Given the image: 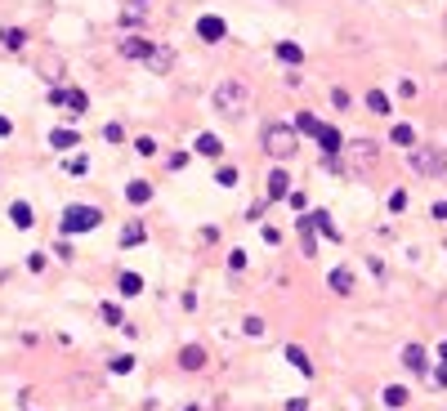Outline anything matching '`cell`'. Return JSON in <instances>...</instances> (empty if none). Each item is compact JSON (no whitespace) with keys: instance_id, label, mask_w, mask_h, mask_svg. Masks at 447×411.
<instances>
[{"instance_id":"ee69618b","label":"cell","mask_w":447,"mask_h":411,"mask_svg":"<svg viewBox=\"0 0 447 411\" xmlns=\"http://www.w3.org/2000/svg\"><path fill=\"white\" fill-rule=\"evenodd\" d=\"M287 411H309V398H287Z\"/></svg>"},{"instance_id":"74e56055","label":"cell","mask_w":447,"mask_h":411,"mask_svg":"<svg viewBox=\"0 0 447 411\" xmlns=\"http://www.w3.org/2000/svg\"><path fill=\"white\" fill-rule=\"evenodd\" d=\"M27 269H31V273H45V255L31 251V255H27Z\"/></svg>"},{"instance_id":"1f68e13d","label":"cell","mask_w":447,"mask_h":411,"mask_svg":"<svg viewBox=\"0 0 447 411\" xmlns=\"http://www.w3.org/2000/svg\"><path fill=\"white\" fill-rule=\"evenodd\" d=\"M135 152H139V157H157V139L139 135V139H135Z\"/></svg>"},{"instance_id":"ac0fdd59","label":"cell","mask_w":447,"mask_h":411,"mask_svg":"<svg viewBox=\"0 0 447 411\" xmlns=\"http://www.w3.org/2000/svg\"><path fill=\"white\" fill-rule=\"evenodd\" d=\"M277 58L295 68V63H304V45H295V41H277Z\"/></svg>"},{"instance_id":"8992f818","label":"cell","mask_w":447,"mask_h":411,"mask_svg":"<svg viewBox=\"0 0 447 411\" xmlns=\"http://www.w3.org/2000/svg\"><path fill=\"white\" fill-rule=\"evenodd\" d=\"M197 36H202L206 45H220L228 36V27H224L220 14H202V19H197Z\"/></svg>"},{"instance_id":"d6a6232c","label":"cell","mask_w":447,"mask_h":411,"mask_svg":"<svg viewBox=\"0 0 447 411\" xmlns=\"http://www.w3.org/2000/svg\"><path fill=\"white\" fill-rule=\"evenodd\" d=\"M242 331L251 335V340H260V335H264V318H246V322H242Z\"/></svg>"},{"instance_id":"f907efd6","label":"cell","mask_w":447,"mask_h":411,"mask_svg":"<svg viewBox=\"0 0 447 411\" xmlns=\"http://www.w3.org/2000/svg\"><path fill=\"white\" fill-rule=\"evenodd\" d=\"M443 27H447V23H443Z\"/></svg>"},{"instance_id":"ffe728a7","label":"cell","mask_w":447,"mask_h":411,"mask_svg":"<svg viewBox=\"0 0 447 411\" xmlns=\"http://www.w3.org/2000/svg\"><path fill=\"white\" fill-rule=\"evenodd\" d=\"M143 241H148V228H143L139 219L121 228V246H143Z\"/></svg>"},{"instance_id":"ab89813d","label":"cell","mask_w":447,"mask_h":411,"mask_svg":"<svg viewBox=\"0 0 447 411\" xmlns=\"http://www.w3.org/2000/svg\"><path fill=\"white\" fill-rule=\"evenodd\" d=\"M49 103H54V108H68V90L54 85V90H49Z\"/></svg>"},{"instance_id":"e0dca14e","label":"cell","mask_w":447,"mask_h":411,"mask_svg":"<svg viewBox=\"0 0 447 411\" xmlns=\"http://www.w3.org/2000/svg\"><path fill=\"white\" fill-rule=\"evenodd\" d=\"M197 157H220L224 152V143H220V135H197V147H192Z\"/></svg>"},{"instance_id":"9a60e30c","label":"cell","mask_w":447,"mask_h":411,"mask_svg":"<svg viewBox=\"0 0 447 411\" xmlns=\"http://www.w3.org/2000/svg\"><path fill=\"white\" fill-rule=\"evenodd\" d=\"M287 363L300 371V375H313V363H309V353L300 349V344H287Z\"/></svg>"},{"instance_id":"6da1fadb","label":"cell","mask_w":447,"mask_h":411,"mask_svg":"<svg viewBox=\"0 0 447 411\" xmlns=\"http://www.w3.org/2000/svg\"><path fill=\"white\" fill-rule=\"evenodd\" d=\"M210 103H215V112H220V117H242V112L251 108V85H246V80H237V76H228V80H220V85H215Z\"/></svg>"},{"instance_id":"2e32d148","label":"cell","mask_w":447,"mask_h":411,"mask_svg":"<svg viewBox=\"0 0 447 411\" xmlns=\"http://www.w3.org/2000/svg\"><path fill=\"white\" fill-rule=\"evenodd\" d=\"M125 197L135 206H143V202H153V184H148V179H130V188H125Z\"/></svg>"},{"instance_id":"f35d334b","label":"cell","mask_w":447,"mask_h":411,"mask_svg":"<svg viewBox=\"0 0 447 411\" xmlns=\"http://www.w3.org/2000/svg\"><path fill=\"white\" fill-rule=\"evenodd\" d=\"M228 269L242 273V269H246V251H233V255H228Z\"/></svg>"},{"instance_id":"4316f807","label":"cell","mask_w":447,"mask_h":411,"mask_svg":"<svg viewBox=\"0 0 447 411\" xmlns=\"http://www.w3.org/2000/svg\"><path fill=\"white\" fill-rule=\"evenodd\" d=\"M237 166H220V170H215V184H220V188H237Z\"/></svg>"},{"instance_id":"7bdbcfd3","label":"cell","mask_w":447,"mask_h":411,"mask_svg":"<svg viewBox=\"0 0 447 411\" xmlns=\"http://www.w3.org/2000/svg\"><path fill=\"white\" fill-rule=\"evenodd\" d=\"M188 166V152H170V170H184Z\"/></svg>"},{"instance_id":"4dcf8cb0","label":"cell","mask_w":447,"mask_h":411,"mask_svg":"<svg viewBox=\"0 0 447 411\" xmlns=\"http://www.w3.org/2000/svg\"><path fill=\"white\" fill-rule=\"evenodd\" d=\"M68 108H72L76 117H81V112H90V98L81 94V90H68Z\"/></svg>"},{"instance_id":"603a6c76","label":"cell","mask_w":447,"mask_h":411,"mask_svg":"<svg viewBox=\"0 0 447 411\" xmlns=\"http://www.w3.org/2000/svg\"><path fill=\"white\" fill-rule=\"evenodd\" d=\"M389 139H394V143H399V147H407V152H411V147H416V130H411V125H403V121H399V125H394V130H389Z\"/></svg>"},{"instance_id":"7dc6e473","label":"cell","mask_w":447,"mask_h":411,"mask_svg":"<svg viewBox=\"0 0 447 411\" xmlns=\"http://www.w3.org/2000/svg\"><path fill=\"white\" fill-rule=\"evenodd\" d=\"M434 219H447V202H434Z\"/></svg>"},{"instance_id":"30bf717a","label":"cell","mask_w":447,"mask_h":411,"mask_svg":"<svg viewBox=\"0 0 447 411\" xmlns=\"http://www.w3.org/2000/svg\"><path fill=\"white\" fill-rule=\"evenodd\" d=\"M291 125H295V135H304V139H318V135H322V121L313 117V112H295Z\"/></svg>"},{"instance_id":"83f0119b","label":"cell","mask_w":447,"mask_h":411,"mask_svg":"<svg viewBox=\"0 0 447 411\" xmlns=\"http://www.w3.org/2000/svg\"><path fill=\"white\" fill-rule=\"evenodd\" d=\"M98 318H103L108 326H125V313H121L117 304H98Z\"/></svg>"},{"instance_id":"b9f144b4","label":"cell","mask_w":447,"mask_h":411,"mask_svg":"<svg viewBox=\"0 0 447 411\" xmlns=\"http://www.w3.org/2000/svg\"><path fill=\"white\" fill-rule=\"evenodd\" d=\"M260 237L269 241V246H277V241H282V233H277V228H260Z\"/></svg>"},{"instance_id":"681fc988","label":"cell","mask_w":447,"mask_h":411,"mask_svg":"<svg viewBox=\"0 0 447 411\" xmlns=\"http://www.w3.org/2000/svg\"><path fill=\"white\" fill-rule=\"evenodd\" d=\"M184 411H197V407H184Z\"/></svg>"},{"instance_id":"bcb514c9","label":"cell","mask_w":447,"mask_h":411,"mask_svg":"<svg viewBox=\"0 0 447 411\" xmlns=\"http://www.w3.org/2000/svg\"><path fill=\"white\" fill-rule=\"evenodd\" d=\"M5 135H14V121H9V117H0V139H5Z\"/></svg>"},{"instance_id":"5bb4252c","label":"cell","mask_w":447,"mask_h":411,"mask_svg":"<svg viewBox=\"0 0 447 411\" xmlns=\"http://www.w3.org/2000/svg\"><path fill=\"white\" fill-rule=\"evenodd\" d=\"M327 282H331V291L354 295V273H349V269H331V273H327Z\"/></svg>"},{"instance_id":"cb8c5ba5","label":"cell","mask_w":447,"mask_h":411,"mask_svg":"<svg viewBox=\"0 0 447 411\" xmlns=\"http://www.w3.org/2000/svg\"><path fill=\"white\" fill-rule=\"evenodd\" d=\"M313 224H318V233H322L327 241H340V228L331 224V215H327V210H313Z\"/></svg>"},{"instance_id":"7a4b0ae2","label":"cell","mask_w":447,"mask_h":411,"mask_svg":"<svg viewBox=\"0 0 447 411\" xmlns=\"http://www.w3.org/2000/svg\"><path fill=\"white\" fill-rule=\"evenodd\" d=\"M264 152L277 157V161H291L295 152H300V135H295V125L273 121L269 130H264Z\"/></svg>"},{"instance_id":"f6af8a7d","label":"cell","mask_w":447,"mask_h":411,"mask_svg":"<svg viewBox=\"0 0 447 411\" xmlns=\"http://www.w3.org/2000/svg\"><path fill=\"white\" fill-rule=\"evenodd\" d=\"M434 385H438V389H447V363H443V367L434 371Z\"/></svg>"},{"instance_id":"52a82bcc","label":"cell","mask_w":447,"mask_h":411,"mask_svg":"<svg viewBox=\"0 0 447 411\" xmlns=\"http://www.w3.org/2000/svg\"><path fill=\"white\" fill-rule=\"evenodd\" d=\"M121 58H135V63H148V54H153V41H148V36H121Z\"/></svg>"},{"instance_id":"d590c367","label":"cell","mask_w":447,"mask_h":411,"mask_svg":"<svg viewBox=\"0 0 447 411\" xmlns=\"http://www.w3.org/2000/svg\"><path fill=\"white\" fill-rule=\"evenodd\" d=\"M90 170V157H72L68 161V175H86Z\"/></svg>"},{"instance_id":"c3c4849f","label":"cell","mask_w":447,"mask_h":411,"mask_svg":"<svg viewBox=\"0 0 447 411\" xmlns=\"http://www.w3.org/2000/svg\"><path fill=\"white\" fill-rule=\"evenodd\" d=\"M438 358H443V363H447V340H443V344H438Z\"/></svg>"},{"instance_id":"5b68a950","label":"cell","mask_w":447,"mask_h":411,"mask_svg":"<svg viewBox=\"0 0 447 411\" xmlns=\"http://www.w3.org/2000/svg\"><path fill=\"white\" fill-rule=\"evenodd\" d=\"M340 161H344V170L358 175V179H362V175H371V170H376V143H371V139H354V143H349V152H344Z\"/></svg>"},{"instance_id":"484cf974","label":"cell","mask_w":447,"mask_h":411,"mask_svg":"<svg viewBox=\"0 0 447 411\" xmlns=\"http://www.w3.org/2000/svg\"><path fill=\"white\" fill-rule=\"evenodd\" d=\"M367 108L376 112V117H389V94L385 90H367Z\"/></svg>"},{"instance_id":"7402d4cb","label":"cell","mask_w":447,"mask_h":411,"mask_svg":"<svg viewBox=\"0 0 447 411\" xmlns=\"http://www.w3.org/2000/svg\"><path fill=\"white\" fill-rule=\"evenodd\" d=\"M0 45H5V49H23L27 45V31L23 27H0Z\"/></svg>"},{"instance_id":"d6986e66","label":"cell","mask_w":447,"mask_h":411,"mask_svg":"<svg viewBox=\"0 0 447 411\" xmlns=\"http://www.w3.org/2000/svg\"><path fill=\"white\" fill-rule=\"evenodd\" d=\"M9 219H14V228H23V233H27L36 215H31V206H27V202H14V206H9Z\"/></svg>"},{"instance_id":"8d00e7d4","label":"cell","mask_w":447,"mask_h":411,"mask_svg":"<svg viewBox=\"0 0 447 411\" xmlns=\"http://www.w3.org/2000/svg\"><path fill=\"white\" fill-rule=\"evenodd\" d=\"M143 23V9H130V14H121V27H139Z\"/></svg>"},{"instance_id":"d4e9b609","label":"cell","mask_w":447,"mask_h":411,"mask_svg":"<svg viewBox=\"0 0 447 411\" xmlns=\"http://www.w3.org/2000/svg\"><path fill=\"white\" fill-rule=\"evenodd\" d=\"M380 398H385L389 411H403V407H407V389H403V385H389L385 393H380Z\"/></svg>"},{"instance_id":"7c38bea8","label":"cell","mask_w":447,"mask_h":411,"mask_svg":"<svg viewBox=\"0 0 447 411\" xmlns=\"http://www.w3.org/2000/svg\"><path fill=\"white\" fill-rule=\"evenodd\" d=\"M300 246H304V255H313V246H318V224H313V215H300Z\"/></svg>"},{"instance_id":"4fadbf2b","label":"cell","mask_w":447,"mask_h":411,"mask_svg":"<svg viewBox=\"0 0 447 411\" xmlns=\"http://www.w3.org/2000/svg\"><path fill=\"white\" fill-rule=\"evenodd\" d=\"M403 367H407V371H416V375L429 371V367H425V349H421V344H407V349H403Z\"/></svg>"},{"instance_id":"f546056e","label":"cell","mask_w":447,"mask_h":411,"mask_svg":"<svg viewBox=\"0 0 447 411\" xmlns=\"http://www.w3.org/2000/svg\"><path fill=\"white\" fill-rule=\"evenodd\" d=\"M108 371H112V375H130V371H135V358H130V353H125V358H112Z\"/></svg>"},{"instance_id":"836d02e7","label":"cell","mask_w":447,"mask_h":411,"mask_svg":"<svg viewBox=\"0 0 447 411\" xmlns=\"http://www.w3.org/2000/svg\"><path fill=\"white\" fill-rule=\"evenodd\" d=\"M103 139H108V143H121V139H125V130H121L117 121H108V125H103Z\"/></svg>"},{"instance_id":"9c48e42d","label":"cell","mask_w":447,"mask_h":411,"mask_svg":"<svg viewBox=\"0 0 447 411\" xmlns=\"http://www.w3.org/2000/svg\"><path fill=\"white\" fill-rule=\"evenodd\" d=\"M179 367L184 371H202L206 367V349L202 344H184V349H179Z\"/></svg>"},{"instance_id":"60d3db41","label":"cell","mask_w":447,"mask_h":411,"mask_svg":"<svg viewBox=\"0 0 447 411\" xmlns=\"http://www.w3.org/2000/svg\"><path fill=\"white\" fill-rule=\"evenodd\" d=\"M287 202H291L295 210H300V215H304V210H309V197H304V192H291V197H287Z\"/></svg>"},{"instance_id":"277c9868","label":"cell","mask_w":447,"mask_h":411,"mask_svg":"<svg viewBox=\"0 0 447 411\" xmlns=\"http://www.w3.org/2000/svg\"><path fill=\"white\" fill-rule=\"evenodd\" d=\"M98 224H103V210H94V206H68V210H63V219H58V228H63V233H68V237H76V233H94V228Z\"/></svg>"},{"instance_id":"ba28073f","label":"cell","mask_w":447,"mask_h":411,"mask_svg":"<svg viewBox=\"0 0 447 411\" xmlns=\"http://www.w3.org/2000/svg\"><path fill=\"white\" fill-rule=\"evenodd\" d=\"M264 188H269V202H287V197H291V175L287 170H273Z\"/></svg>"},{"instance_id":"8fae6325","label":"cell","mask_w":447,"mask_h":411,"mask_svg":"<svg viewBox=\"0 0 447 411\" xmlns=\"http://www.w3.org/2000/svg\"><path fill=\"white\" fill-rule=\"evenodd\" d=\"M148 68H153V72H170L175 68V49L170 45H157L153 54H148Z\"/></svg>"},{"instance_id":"3957f363","label":"cell","mask_w":447,"mask_h":411,"mask_svg":"<svg viewBox=\"0 0 447 411\" xmlns=\"http://www.w3.org/2000/svg\"><path fill=\"white\" fill-rule=\"evenodd\" d=\"M407 166H411V175H425V179H438V175H447V152L443 147H411L407 152Z\"/></svg>"},{"instance_id":"44dd1931","label":"cell","mask_w":447,"mask_h":411,"mask_svg":"<svg viewBox=\"0 0 447 411\" xmlns=\"http://www.w3.org/2000/svg\"><path fill=\"white\" fill-rule=\"evenodd\" d=\"M81 139H76V130H54V135H49V147H54V152H68V147H76Z\"/></svg>"},{"instance_id":"e575fe53","label":"cell","mask_w":447,"mask_h":411,"mask_svg":"<svg viewBox=\"0 0 447 411\" xmlns=\"http://www.w3.org/2000/svg\"><path fill=\"white\" fill-rule=\"evenodd\" d=\"M389 210H394V215H399V210H407V192H403V188L389 192Z\"/></svg>"},{"instance_id":"f1b7e54d","label":"cell","mask_w":447,"mask_h":411,"mask_svg":"<svg viewBox=\"0 0 447 411\" xmlns=\"http://www.w3.org/2000/svg\"><path fill=\"white\" fill-rule=\"evenodd\" d=\"M143 291V277L139 273H121V295H125V300H130V295H139Z\"/></svg>"}]
</instances>
